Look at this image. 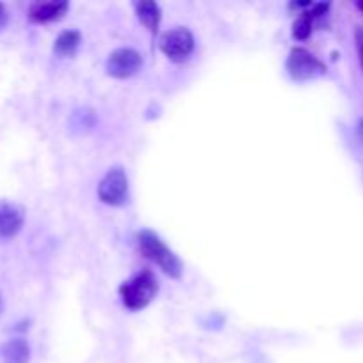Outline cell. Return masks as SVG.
<instances>
[{
  "mask_svg": "<svg viewBox=\"0 0 363 363\" xmlns=\"http://www.w3.org/2000/svg\"><path fill=\"white\" fill-rule=\"evenodd\" d=\"M138 247H140L142 254L151 259L152 262H156L170 279H179L181 273H183V264L177 259V255L155 233H151V230L138 233Z\"/></svg>",
  "mask_w": 363,
  "mask_h": 363,
  "instance_id": "6da1fadb",
  "label": "cell"
},
{
  "mask_svg": "<svg viewBox=\"0 0 363 363\" xmlns=\"http://www.w3.org/2000/svg\"><path fill=\"white\" fill-rule=\"evenodd\" d=\"M123 303L130 311H140L145 308L158 293V280L151 272H144L124 282L119 289Z\"/></svg>",
  "mask_w": 363,
  "mask_h": 363,
  "instance_id": "7a4b0ae2",
  "label": "cell"
},
{
  "mask_svg": "<svg viewBox=\"0 0 363 363\" xmlns=\"http://www.w3.org/2000/svg\"><path fill=\"white\" fill-rule=\"evenodd\" d=\"M287 71H289L293 80L305 82L325 73L326 67L311 52L303 48H294L291 50L289 59H287Z\"/></svg>",
  "mask_w": 363,
  "mask_h": 363,
  "instance_id": "3957f363",
  "label": "cell"
},
{
  "mask_svg": "<svg viewBox=\"0 0 363 363\" xmlns=\"http://www.w3.org/2000/svg\"><path fill=\"white\" fill-rule=\"evenodd\" d=\"M194 35L188 28L177 27L172 28V30L167 32L165 35L160 41V48L162 52L169 57L174 62H183L190 57V53L194 52Z\"/></svg>",
  "mask_w": 363,
  "mask_h": 363,
  "instance_id": "277c9868",
  "label": "cell"
},
{
  "mask_svg": "<svg viewBox=\"0 0 363 363\" xmlns=\"http://www.w3.org/2000/svg\"><path fill=\"white\" fill-rule=\"evenodd\" d=\"M98 195L108 206H121L126 202L128 177L121 167H113L105 174L98 186Z\"/></svg>",
  "mask_w": 363,
  "mask_h": 363,
  "instance_id": "5b68a950",
  "label": "cell"
},
{
  "mask_svg": "<svg viewBox=\"0 0 363 363\" xmlns=\"http://www.w3.org/2000/svg\"><path fill=\"white\" fill-rule=\"evenodd\" d=\"M142 67L140 53L133 48H119L110 53L106 71L113 78H130Z\"/></svg>",
  "mask_w": 363,
  "mask_h": 363,
  "instance_id": "8992f818",
  "label": "cell"
},
{
  "mask_svg": "<svg viewBox=\"0 0 363 363\" xmlns=\"http://www.w3.org/2000/svg\"><path fill=\"white\" fill-rule=\"evenodd\" d=\"M23 225V209L11 202H0V238L7 240L20 233Z\"/></svg>",
  "mask_w": 363,
  "mask_h": 363,
  "instance_id": "52a82bcc",
  "label": "cell"
},
{
  "mask_svg": "<svg viewBox=\"0 0 363 363\" xmlns=\"http://www.w3.org/2000/svg\"><path fill=\"white\" fill-rule=\"evenodd\" d=\"M69 4L66 0H57V2H35L28 9V18L35 23H48L55 21L66 14Z\"/></svg>",
  "mask_w": 363,
  "mask_h": 363,
  "instance_id": "ba28073f",
  "label": "cell"
},
{
  "mask_svg": "<svg viewBox=\"0 0 363 363\" xmlns=\"http://www.w3.org/2000/svg\"><path fill=\"white\" fill-rule=\"evenodd\" d=\"M135 7H137L138 20H140L142 23L149 28V32L155 35L156 32H158L160 21H162V9H160L158 4L152 2V0H142V2H138Z\"/></svg>",
  "mask_w": 363,
  "mask_h": 363,
  "instance_id": "9c48e42d",
  "label": "cell"
},
{
  "mask_svg": "<svg viewBox=\"0 0 363 363\" xmlns=\"http://www.w3.org/2000/svg\"><path fill=\"white\" fill-rule=\"evenodd\" d=\"M30 358V350L23 339H13L2 347V360L4 363H28Z\"/></svg>",
  "mask_w": 363,
  "mask_h": 363,
  "instance_id": "30bf717a",
  "label": "cell"
},
{
  "mask_svg": "<svg viewBox=\"0 0 363 363\" xmlns=\"http://www.w3.org/2000/svg\"><path fill=\"white\" fill-rule=\"evenodd\" d=\"M80 41L82 38L77 30H64L60 32L59 38L55 39V46H53V50H55V53H59V55L71 57L74 52H77L78 46H80Z\"/></svg>",
  "mask_w": 363,
  "mask_h": 363,
  "instance_id": "8fae6325",
  "label": "cell"
},
{
  "mask_svg": "<svg viewBox=\"0 0 363 363\" xmlns=\"http://www.w3.org/2000/svg\"><path fill=\"white\" fill-rule=\"evenodd\" d=\"M312 20L314 18L308 16L307 13L301 14L296 21H294V27H293V34L296 39H307L308 35L312 34Z\"/></svg>",
  "mask_w": 363,
  "mask_h": 363,
  "instance_id": "7c38bea8",
  "label": "cell"
},
{
  "mask_svg": "<svg viewBox=\"0 0 363 363\" xmlns=\"http://www.w3.org/2000/svg\"><path fill=\"white\" fill-rule=\"evenodd\" d=\"M354 43H357L358 59H360L362 69H363V27H357V30H354Z\"/></svg>",
  "mask_w": 363,
  "mask_h": 363,
  "instance_id": "4fadbf2b",
  "label": "cell"
},
{
  "mask_svg": "<svg viewBox=\"0 0 363 363\" xmlns=\"http://www.w3.org/2000/svg\"><path fill=\"white\" fill-rule=\"evenodd\" d=\"M7 23V9L2 2H0V27Z\"/></svg>",
  "mask_w": 363,
  "mask_h": 363,
  "instance_id": "5bb4252c",
  "label": "cell"
},
{
  "mask_svg": "<svg viewBox=\"0 0 363 363\" xmlns=\"http://www.w3.org/2000/svg\"><path fill=\"white\" fill-rule=\"evenodd\" d=\"M358 135H360V138L363 140V119L358 123Z\"/></svg>",
  "mask_w": 363,
  "mask_h": 363,
  "instance_id": "9a60e30c",
  "label": "cell"
},
{
  "mask_svg": "<svg viewBox=\"0 0 363 363\" xmlns=\"http://www.w3.org/2000/svg\"><path fill=\"white\" fill-rule=\"evenodd\" d=\"M357 7H358V11H362V13H363V0H360V2H357Z\"/></svg>",
  "mask_w": 363,
  "mask_h": 363,
  "instance_id": "2e32d148",
  "label": "cell"
},
{
  "mask_svg": "<svg viewBox=\"0 0 363 363\" xmlns=\"http://www.w3.org/2000/svg\"><path fill=\"white\" fill-rule=\"evenodd\" d=\"M0 311H2V296H0Z\"/></svg>",
  "mask_w": 363,
  "mask_h": 363,
  "instance_id": "e0dca14e",
  "label": "cell"
}]
</instances>
